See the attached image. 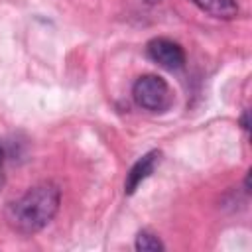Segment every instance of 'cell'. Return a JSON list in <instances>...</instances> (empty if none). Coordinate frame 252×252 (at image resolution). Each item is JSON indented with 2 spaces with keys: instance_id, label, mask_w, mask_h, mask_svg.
I'll return each mask as SVG.
<instances>
[{
  "instance_id": "6da1fadb",
  "label": "cell",
  "mask_w": 252,
  "mask_h": 252,
  "mask_svg": "<svg viewBox=\"0 0 252 252\" xmlns=\"http://www.w3.org/2000/svg\"><path fill=\"white\" fill-rule=\"evenodd\" d=\"M61 203V191L55 183L43 181L30 187L6 209V222L20 234H35L51 222Z\"/></svg>"
},
{
  "instance_id": "7a4b0ae2",
  "label": "cell",
  "mask_w": 252,
  "mask_h": 252,
  "mask_svg": "<svg viewBox=\"0 0 252 252\" xmlns=\"http://www.w3.org/2000/svg\"><path fill=\"white\" fill-rule=\"evenodd\" d=\"M132 96L138 106L150 112H165L173 104V93L165 79L158 75H142L132 87Z\"/></svg>"
},
{
  "instance_id": "3957f363",
  "label": "cell",
  "mask_w": 252,
  "mask_h": 252,
  "mask_svg": "<svg viewBox=\"0 0 252 252\" xmlns=\"http://www.w3.org/2000/svg\"><path fill=\"white\" fill-rule=\"evenodd\" d=\"M146 51H148V57L156 65H159V67H163L167 71H177L185 63V51H183V47L177 41H171L167 37H156V39H152L148 43Z\"/></svg>"
},
{
  "instance_id": "277c9868",
  "label": "cell",
  "mask_w": 252,
  "mask_h": 252,
  "mask_svg": "<svg viewBox=\"0 0 252 252\" xmlns=\"http://www.w3.org/2000/svg\"><path fill=\"white\" fill-rule=\"evenodd\" d=\"M159 158H161V154L154 150V152H148L146 156H142V158L132 165V169L128 171L126 181H124V191H126V195H132V193L138 189V185H140L146 177H150V175L154 173L156 165L159 163Z\"/></svg>"
},
{
  "instance_id": "5b68a950",
  "label": "cell",
  "mask_w": 252,
  "mask_h": 252,
  "mask_svg": "<svg viewBox=\"0 0 252 252\" xmlns=\"http://www.w3.org/2000/svg\"><path fill=\"white\" fill-rule=\"evenodd\" d=\"M201 12L217 20H232L238 14L236 0H191Z\"/></svg>"
},
{
  "instance_id": "8992f818",
  "label": "cell",
  "mask_w": 252,
  "mask_h": 252,
  "mask_svg": "<svg viewBox=\"0 0 252 252\" xmlns=\"http://www.w3.org/2000/svg\"><path fill=\"white\" fill-rule=\"evenodd\" d=\"M134 246H136V250H140V252H161V250H163V242H161L156 234H152V232H148V230L138 232Z\"/></svg>"
},
{
  "instance_id": "52a82bcc",
  "label": "cell",
  "mask_w": 252,
  "mask_h": 252,
  "mask_svg": "<svg viewBox=\"0 0 252 252\" xmlns=\"http://www.w3.org/2000/svg\"><path fill=\"white\" fill-rule=\"evenodd\" d=\"M2 183H4V152L0 148V187H2Z\"/></svg>"
},
{
  "instance_id": "ba28073f",
  "label": "cell",
  "mask_w": 252,
  "mask_h": 252,
  "mask_svg": "<svg viewBox=\"0 0 252 252\" xmlns=\"http://www.w3.org/2000/svg\"><path fill=\"white\" fill-rule=\"evenodd\" d=\"M242 126L248 130V112H244V116H242Z\"/></svg>"
},
{
  "instance_id": "9c48e42d",
  "label": "cell",
  "mask_w": 252,
  "mask_h": 252,
  "mask_svg": "<svg viewBox=\"0 0 252 252\" xmlns=\"http://www.w3.org/2000/svg\"><path fill=\"white\" fill-rule=\"evenodd\" d=\"M146 4H158V2H161V0H144Z\"/></svg>"
}]
</instances>
